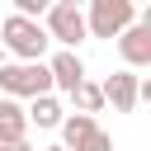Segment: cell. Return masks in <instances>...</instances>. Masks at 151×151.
I'll use <instances>...</instances> for the list:
<instances>
[{"label": "cell", "mask_w": 151, "mask_h": 151, "mask_svg": "<svg viewBox=\"0 0 151 151\" xmlns=\"http://www.w3.org/2000/svg\"><path fill=\"white\" fill-rule=\"evenodd\" d=\"M0 47H5V57H14V61H42L47 47H52V38H47L42 19L9 14V19L0 24Z\"/></svg>", "instance_id": "obj_1"}, {"label": "cell", "mask_w": 151, "mask_h": 151, "mask_svg": "<svg viewBox=\"0 0 151 151\" xmlns=\"http://www.w3.org/2000/svg\"><path fill=\"white\" fill-rule=\"evenodd\" d=\"M47 90H52L47 61H5L0 66V94H9V99H33Z\"/></svg>", "instance_id": "obj_2"}, {"label": "cell", "mask_w": 151, "mask_h": 151, "mask_svg": "<svg viewBox=\"0 0 151 151\" xmlns=\"http://www.w3.org/2000/svg\"><path fill=\"white\" fill-rule=\"evenodd\" d=\"M137 19L132 0H85V33L90 38H118Z\"/></svg>", "instance_id": "obj_3"}, {"label": "cell", "mask_w": 151, "mask_h": 151, "mask_svg": "<svg viewBox=\"0 0 151 151\" xmlns=\"http://www.w3.org/2000/svg\"><path fill=\"white\" fill-rule=\"evenodd\" d=\"M42 28H47V38L61 42V47H80V42L90 38V33H85V9H80V5H61V0L47 5Z\"/></svg>", "instance_id": "obj_4"}, {"label": "cell", "mask_w": 151, "mask_h": 151, "mask_svg": "<svg viewBox=\"0 0 151 151\" xmlns=\"http://www.w3.org/2000/svg\"><path fill=\"white\" fill-rule=\"evenodd\" d=\"M118 57L127 61V71L151 66V19H132V24L118 33Z\"/></svg>", "instance_id": "obj_5"}, {"label": "cell", "mask_w": 151, "mask_h": 151, "mask_svg": "<svg viewBox=\"0 0 151 151\" xmlns=\"http://www.w3.org/2000/svg\"><path fill=\"white\" fill-rule=\"evenodd\" d=\"M137 71H113L104 85H99V94H104V104H113V113H132L137 109Z\"/></svg>", "instance_id": "obj_6"}, {"label": "cell", "mask_w": 151, "mask_h": 151, "mask_svg": "<svg viewBox=\"0 0 151 151\" xmlns=\"http://www.w3.org/2000/svg\"><path fill=\"white\" fill-rule=\"evenodd\" d=\"M47 71H52V85H57V90H66V94H71V90L85 80V61L76 57V47H61V52H52Z\"/></svg>", "instance_id": "obj_7"}, {"label": "cell", "mask_w": 151, "mask_h": 151, "mask_svg": "<svg viewBox=\"0 0 151 151\" xmlns=\"http://www.w3.org/2000/svg\"><path fill=\"white\" fill-rule=\"evenodd\" d=\"M24 137H28V113H24V104L9 99V94H0V146H14V142H24Z\"/></svg>", "instance_id": "obj_8"}, {"label": "cell", "mask_w": 151, "mask_h": 151, "mask_svg": "<svg viewBox=\"0 0 151 151\" xmlns=\"http://www.w3.org/2000/svg\"><path fill=\"white\" fill-rule=\"evenodd\" d=\"M28 123H38V127H61V118H66V109H61V99L47 90V94H33L28 99Z\"/></svg>", "instance_id": "obj_9"}, {"label": "cell", "mask_w": 151, "mask_h": 151, "mask_svg": "<svg viewBox=\"0 0 151 151\" xmlns=\"http://www.w3.org/2000/svg\"><path fill=\"white\" fill-rule=\"evenodd\" d=\"M66 99H71V109H76V113H99V109H104V94H99V85H94V80H80Z\"/></svg>", "instance_id": "obj_10"}, {"label": "cell", "mask_w": 151, "mask_h": 151, "mask_svg": "<svg viewBox=\"0 0 151 151\" xmlns=\"http://www.w3.org/2000/svg\"><path fill=\"white\" fill-rule=\"evenodd\" d=\"M90 127H94V113H66V118H61V146L71 151Z\"/></svg>", "instance_id": "obj_11"}, {"label": "cell", "mask_w": 151, "mask_h": 151, "mask_svg": "<svg viewBox=\"0 0 151 151\" xmlns=\"http://www.w3.org/2000/svg\"><path fill=\"white\" fill-rule=\"evenodd\" d=\"M71 151H113V137H109V132L94 123V127H90V132H85V137H80Z\"/></svg>", "instance_id": "obj_12"}, {"label": "cell", "mask_w": 151, "mask_h": 151, "mask_svg": "<svg viewBox=\"0 0 151 151\" xmlns=\"http://www.w3.org/2000/svg\"><path fill=\"white\" fill-rule=\"evenodd\" d=\"M52 0H14V14H28V19H42Z\"/></svg>", "instance_id": "obj_13"}, {"label": "cell", "mask_w": 151, "mask_h": 151, "mask_svg": "<svg viewBox=\"0 0 151 151\" xmlns=\"http://www.w3.org/2000/svg\"><path fill=\"white\" fill-rule=\"evenodd\" d=\"M0 151H33L28 142H14V146H0Z\"/></svg>", "instance_id": "obj_14"}, {"label": "cell", "mask_w": 151, "mask_h": 151, "mask_svg": "<svg viewBox=\"0 0 151 151\" xmlns=\"http://www.w3.org/2000/svg\"><path fill=\"white\" fill-rule=\"evenodd\" d=\"M5 61H9V57H5V47H0V66H5Z\"/></svg>", "instance_id": "obj_15"}, {"label": "cell", "mask_w": 151, "mask_h": 151, "mask_svg": "<svg viewBox=\"0 0 151 151\" xmlns=\"http://www.w3.org/2000/svg\"><path fill=\"white\" fill-rule=\"evenodd\" d=\"M61 5H85V0H61Z\"/></svg>", "instance_id": "obj_16"}, {"label": "cell", "mask_w": 151, "mask_h": 151, "mask_svg": "<svg viewBox=\"0 0 151 151\" xmlns=\"http://www.w3.org/2000/svg\"><path fill=\"white\" fill-rule=\"evenodd\" d=\"M42 151H66V146H42Z\"/></svg>", "instance_id": "obj_17"}]
</instances>
